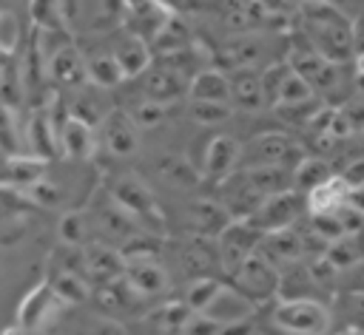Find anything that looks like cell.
<instances>
[{
  "mask_svg": "<svg viewBox=\"0 0 364 335\" xmlns=\"http://www.w3.org/2000/svg\"><path fill=\"white\" fill-rule=\"evenodd\" d=\"M301 40L327 62L347 65L355 57L353 20L330 0H304L299 14Z\"/></svg>",
  "mask_w": 364,
  "mask_h": 335,
  "instance_id": "1",
  "label": "cell"
},
{
  "mask_svg": "<svg viewBox=\"0 0 364 335\" xmlns=\"http://www.w3.org/2000/svg\"><path fill=\"white\" fill-rule=\"evenodd\" d=\"M108 196L136 221L139 230L154 233V236L165 233V213H162V207L156 204L154 193L148 190V185L142 179H136L131 173L117 176L108 187Z\"/></svg>",
  "mask_w": 364,
  "mask_h": 335,
  "instance_id": "2",
  "label": "cell"
},
{
  "mask_svg": "<svg viewBox=\"0 0 364 335\" xmlns=\"http://www.w3.org/2000/svg\"><path fill=\"white\" fill-rule=\"evenodd\" d=\"M304 148L282 133V131H267V133H259L253 136L247 145H242V153H239V165L245 168H256V165H282L287 170H293L301 159H304Z\"/></svg>",
  "mask_w": 364,
  "mask_h": 335,
  "instance_id": "3",
  "label": "cell"
},
{
  "mask_svg": "<svg viewBox=\"0 0 364 335\" xmlns=\"http://www.w3.org/2000/svg\"><path fill=\"white\" fill-rule=\"evenodd\" d=\"M273 324L293 335H324L330 329V309L313 298H290L273 309Z\"/></svg>",
  "mask_w": 364,
  "mask_h": 335,
  "instance_id": "4",
  "label": "cell"
},
{
  "mask_svg": "<svg viewBox=\"0 0 364 335\" xmlns=\"http://www.w3.org/2000/svg\"><path fill=\"white\" fill-rule=\"evenodd\" d=\"M304 193H299L296 187L264 196L262 204L256 207V213L247 219L253 227H259L262 233H273V230H284L293 227V221L304 213Z\"/></svg>",
  "mask_w": 364,
  "mask_h": 335,
  "instance_id": "5",
  "label": "cell"
},
{
  "mask_svg": "<svg viewBox=\"0 0 364 335\" xmlns=\"http://www.w3.org/2000/svg\"><path fill=\"white\" fill-rule=\"evenodd\" d=\"M262 230L259 227H253L247 219H230L228 224H225V230L216 236L219 238V264L233 275L236 273V267L250 256V253H256V247H259V241H262Z\"/></svg>",
  "mask_w": 364,
  "mask_h": 335,
  "instance_id": "6",
  "label": "cell"
},
{
  "mask_svg": "<svg viewBox=\"0 0 364 335\" xmlns=\"http://www.w3.org/2000/svg\"><path fill=\"white\" fill-rule=\"evenodd\" d=\"M233 278H236V290L250 301L270 298L279 290V267L273 261H267L262 253H250L236 267Z\"/></svg>",
  "mask_w": 364,
  "mask_h": 335,
  "instance_id": "7",
  "label": "cell"
},
{
  "mask_svg": "<svg viewBox=\"0 0 364 335\" xmlns=\"http://www.w3.org/2000/svg\"><path fill=\"white\" fill-rule=\"evenodd\" d=\"M46 74L57 85H63V88H80L85 82V60H82V54L77 51L74 43L60 45V48L48 51V57H46Z\"/></svg>",
  "mask_w": 364,
  "mask_h": 335,
  "instance_id": "8",
  "label": "cell"
},
{
  "mask_svg": "<svg viewBox=\"0 0 364 335\" xmlns=\"http://www.w3.org/2000/svg\"><path fill=\"white\" fill-rule=\"evenodd\" d=\"M219 190H222V199L219 204L230 213V219H250L256 213V207L262 204V196L250 187V182L245 179V173H230L228 179L219 182Z\"/></svg>",
  "mask_w": 364,
  "mask_h": 335,
  "instance_id": "9",
  "label": "cell"
},
{
  "mask_svg": "<svg viewBox=\"0 0 364 335\" xmlns=\"http://www.w3.org/2000/svg\"><path fill=\"white\" fill-rule=\"evenodd\" d=\"M100 125H102L105 148L114 156H131L136 150L139 133H136V125H134L131 114H125V111H108Z\"/></svg>",
  "mask_w": 364,
  "mask_h": 335,
  "instance_id": "10",
  "label": "cell"
},
{
  "mask_svg": "<svg viewBox=\"0 0 364 335\" xmlns=\"http://www.w3.org/2000/svg\"><path fill=\"white\" fill-rule=\"evenodd\" d=\"M350 185L344 182L341 173H333L327 182L310 187L304 193V207L310 216H324V213H338L344 204H347V196H350Z\"/></svg>",
  "mask_w": 364,
  "mask_h": 335,
  "instance_id": "11",
  "label": "cell"
},
{
  "mask_svg": "<svg viewBox=\"0 0 364 335\" xmlns=\"http://www.w3.org/2000/svg\"><path fill=\"white\" fill-rule=\"evenodd\" d=\"M122 278L139 295H159V292L168 290V273L159 264V258H134V261H125Z\"/></svg>",
  "mask_w": 364,
  "mask_h": 335,
  "instance_id": "12",
  "label": "cell"
},
{
  "mask_svg": "<svg viewBox=\"0 0 364 335\" xmlns=\"http://www.w3.org/2000/svg\"><path fill=\"white\" fill-rule=\"evenodd\" d=\"M145 99H154L159 105H168V102H176L182 94H188V77L165 68V65H156L151 62L148 71H145Z\"/></svg>",
  "mask_w": 364,
  "mask_h": 335,
  "instance_id": "13",
  "label": "cell"
},
{
  "mask_svg": "<svg viewBox=\"0 0 364 335\" xmlns=\"http://www.w3.org/2000/svg\"><path fill=\"white\" fill-rule=\"evenodd\" d=\"M239 153H242V145L230 136V133H219L208 142V150H205V176L208 179H228L236 168H239Z\"/></svg>",
  "mask_w": 364,
  "mask_h": 335,
  "instance_id": "14",
  "label": "cell"
},
{
  "mask_svg": "<svg viewBox=\"0 0 364 335\" xmlns=\"http://www.w3.org/2000/svg\"><path fill=\"white\" fill-rule=\"evenodd\" d=\"M57 304H60V301H57L51 284H48V281H40V284L20 301V307H17V326H20L23 332L37 329V326L54 312Z\"/></svg>",
  "mask_w": 364,
  "mask_h": 335,
  "instance_id": "15",
  "label": "cell"
},
{
  "mask_svg": "<svg viewBox=\"0 0 364 335\" xmlns=\"http://www.w3.org/2000/svg\"><path fill=\"white\" fill-rule=\"evenodd\" d=\"M57 142H60V150L68 159H88L94 153V145H97L94 125H88L82 119H74V116H65L57 125Z\"/></svg>",
  "mask_w": 364,
  "mask_h": 335,
  "instance_id": "16",
  "label": "cell"
},
{
  "mask_svg": "<svg viewBox=\"0 0 364 335\" xmlns=\"http://www.w3.org/2000/svg\"><path fill=\"white\" fill-rule=\"evenodd\" d=\"M256 253H262L276 267L279 264H293V261H299L304 256V241H301V236L293 227H284V230L264 233L259 247H256Z\"/></svg>",
  "mask_w": 364,
  "mask_h": 335,
  "instance_id": "17",
  "label": "cell"
},
{
  "mask_svg": "<svg viewBox=\"0 0 364 335\" xmlns=\"http://www.w3.org/2000/svg\"><path fill=\"white\" fill-rule=\"evenodd\" d=\"M270 17L264 0H225L222 3V20L236 34H250Z\"/></svg>",
  "mask_w": 364,
  "mask_h": 335,
  "instance_id": "18",
  "label": "cell"
},
{
  "mask_svg": "<svg viewBox=\"0 0 364 335\" xmlns=\"http://www.w3.org/2000/svg\"><path fill=\"white\" fill-rule=\"evenodd\" d=\"M219 60H222L225 68H233V71L259 68L262 60H264V45H262L259 37H253V34H236V37H230V40L222 45Z\"/></svg>",
  "mask_w": 364,
  "mask_h": 335,
  "instance_id": "19",
  "label": "cell"
},
{
  "mask_svg": "<svg viewBox=\"0 0 364 335\" xmlns=\"http://www.w3.org/2000/svg\"><path fill=\"white\" fill-rule=\"evenodd\" d=\"M188 97L205 102H230V77L222 68H199L188 79Z\"/></svg>",
  "mask_w": 364,
  "mask_h": 335,
  "instance_id": "20",
  "label": "cell"
},
{
  "mask_svg": "<svg viewBox=\"0 0 364 335\" xmlns=\"http://www.w3.org/2000/svg\"><path fill=\"white\" fill-rule=\"evenodd\" d=\"M253 312V301L245 298L236 287H225L216 292V298L208 304V309L202 315L213 318L216 324H233V321H247Z\"/></svg>",
  "mask_w": 364,
  "mask_h": 335,
  "instance_id": "21",
  "label": "cell"
},
{
  "mask_svg": "<svg viewBox=\"0 0 364 335\" xmlns=\"http://www.w3.org/2000/svg\"><path fill=\"white\" fill-rule=\"evenodd\" d=\"M82 256H85V270H88V275H94V278L102 281V284L117 281V278H122V273H125V258H122V253L114 250V247H108V244H85Z\"/></svg>",
  "mask_w": 364,
  "mask_h": 335,
  "instance_id": "22",
  "label": "cell"
},
{
  "mask_svg": "<svg viewBox=\"0 0 364 335\" xmlns=\"http://www.w3.org/2000/svg\"><path fill=\"white\" fill-rule=\"evenodd\" d=\"M111 54H114V60H117V65H119V71H122L125 79L145 74L148 65L154 62L151 45H148L142 37H136V34H128L125 40H119Z\"/></svg>",
  "mask_w": 364,
  "mask_h": 335,
  "instance_id": "23",
  "label": "cell"
},
{
  "mask_svg": "<svg viewBox=\"0 0 364 335\" xmlns=\"http://www.w3.org/2000/svg\"><path fill=\"white\" fill-rule=\"evenodd\" d=\"M230 108L239 111H262L264 97L259 85V68H242L230 77Z\"/></svg>",
  "mask_w": 364,
  "mask_h": 335,
  "instance_id": "24",
  "label": "cell"
},
{
  "mask_svg": "<svg viewBox=\"0 0 364 335\" xmlns=\"http://www.w3.org/2000/svg\"><path fill=\"white\" fill-rule=\"evenodd\" d=\"M28 148H31V156L37 159H51L57 150H60V142H57V122L54 116L40 108L34 111L31 122H28Z\"/></svg>",
  "mask_w": 364,
  "mask_h": 335,
  "instance_id": "25",
  "label": "cell"
},
{
  "mask_svg": "<svg viewBox=\"0 0 364 335\" xmlns=\"http://www.w3.org/2000/svg\"><path fill=\"white\" fill-rule=\"evenodd\" d=\"M46 162L37 156H6L0 159V185L3 187H31L43 179Z\"/></svg>",
  "mask_w": 364,
  "mask_h": 335,
  "instance_id": "26",
  "label": "cell"
},
{
  "mask_svg": "<svg viewBox=\"0 0 364 335\" xmlns=\"http://www.w3.org/2000/svg\"><path fill=\"white\" fill-rule=\"evenodd\" d=\"M242 173L262 199L293 187V170H287L282 165H256V168H245Z\"/></svg>",
  "mask_w": 364,
  "mask_h": 335,
  "instance_id": "27",
  "label": "cell"
},
{
  "mask_svg": "<svg viewBox=\"0 0 364 335\" xmlns=\"http://www.w3.org/2000/svg\"><path fill=\"white\" fill-rule=\"evenodd\" d=\"M188 219L196 233L202 236H219L225 224L230 221V213L216 202V199H193L188 207Z\"/></svg>",
  "mask_w": 364,
  "mask_h": 335,
  "instance_id": "28",
  "label": "cell"
},
{
  "mask_svg": "<svg viewBox=\"0 0 364 335\" xmlns=\"http://www.w3.org/2000/svg\"><path fill=\"white\" fill-rule=\"evenodd\" d=\"M97 224L102 227V233L108 236V238H119V241H128L131 236H136V233H142L139 227H136V221L108 196L105 199V207H100L97 210Z\"/></svg>",
  "mask_w": 364,
  "mask_h": 335,
  "instance_id": "29",
  "label": "cell"
},
{
  "mask_svg": "<svg viewBox=\"0 0 364 335\" xmlns=\"http://www.w3.org/2000/svg\"><path fill=\"white\" fill-rule=\"evenodd\" d=\"M193 40H191V28L182 17L176 14H168V20L162 23V28L154 34V40L148 43L151 45V54H165V51H176V48H188Z\"/></svg>",
  "mask_w": 364,
  "mask_h": 335,
  "instance_id": "30",
  "label": "cell"
},
{
  "mask_svg": "<svg viewBox=\"0 0 364 335\" xmlns=\"http://www.w3.org/2000/svg\"><path fill=\"white\" fill-rule=\"evenodd\" d=\"M85 79L97 88H117L125 77H122L114 54L108 51V54H94L85 60Z\"/></svg>",
  "mask_w": 364,
  "mask_h": 335,
  "instance_id": "31",
  "label": "cell"
},
{
  "mask_svg": "<svg viewBox=\"0 0 364 335\" xmlns=\"http://www.w3.org/2000/svg\"><path fill=\"white\" fill-rule=\"evenodd\" d=\"M330 176H333L330 162H324L321 156H304V159L293 168V187H296L299 193H307L310 187L327 182Z\"/></svg>",
  "mask_w": 364,
  "mask_h": 335,
  "instance_id": "32",
  "label": "cell"
},
{
  "mask_svg": "<svg viewBox=\"0 0 364 335\" xmlns=\"http://www.w3.org/2000/svg\"><path fill=\"white\" fill-rule=\"evenodd\" d=\"M159 173H162V179H168L171 185H176V187H196L199 185V173H196V168L185 159V156H176V153H168V156H162L159 159Z\"/></svg>",
  "mask_w": 364,
  "mask_h": 335,
  "instance_id": "33",
  "label": "cell"
},
{
  "mask_svg": "<svg viewBox=\"0 0 364 335\" xmlns=\"http://www.w3.org/2000/svg\"><path fill=\"white\" fill-rule=\"evenodd\" d=\"M28 17L34 31H65L60 0H28Z\"/></svg>",
  "mask_w": 364,
  "mask_h": 335,
  "instance_id": "34",
  "label": "cell"
},
{
  "mask_svg": "<svg viewBox=\"0 0 364 335\" xmlns=\"http://www.w3.org/2000/svg\"><path fill=\"white\" fill-rule=\"evenodd\" d=\"M88 227H91V221H88L85 213L68 210V213L60 216L57 236H60V241L68 244V247H85V244H88Z\"/></svg>",
  "mask_w": 364,
  "mask_h": 335,
  "instance_id": "35",
  "label": "cell"
},
{
  "mask_svg": "<svg viewBox=\"0 0 364 335\" xmlns=\"http://www.w3.org/2000/svg\"><path fill=\"white\" fill-rule=\"evenodd\" d=\"M60 304H80L88 298V281L71 273H60L54 281H48Z\"/></svg>",
  "mask_w": 364,
  "mask_h": 335,
  "instance_id": "36",
  "label": "cell"
},
{
  "mask_svg": "<svg viewBox=\"0 0 364 335\" xmlns=\"http://www.w3.org/2000/svg\"><path fill=\"white\" fill-rule=\"evenodd\" d=\"M324 256H327V261L336 270H353L361 261V250H358V244L350 236H341V238L330 241L327 250H324Z\"/></svg>",
  "mask_w": 364,
  "mask_h": 335,
  "instance_id": "37",
  "label": "cell"
},
{
  "mask_svg": "<svg viewBox=\"0 0 364 335\" xmlns=\"http://www.w3.org/2000/svg\"><path fill=\"white\" fill-rule=\"evenodd\" d=\"M219 290H222V281H216V278H208V275L193 278L188 292H185V304L191 307V312H205Z\"/></svg>",
  "mask_w": 364,
  "mask_h": 335,
  "instance_id": "38",
  "label": "cell"
},
{
  "mask_svg": "<svg viewBox=\"0 0 364 335\" xmlns=\"http://www.w3.org/2000/svg\"><path fill=\"white\" fill-rule=\"evenodd\" d=\"M287 62H270L264 68H259V85H262V97H264V108H273L276 105V97H279V88L287 77Z\"/></svg>",
  "mask_w": 364,
  "mask_h": 335,
  "instance_id": "39",
  "label": "cell"
},
{
  "mask_svg": "<svg viewBox=\"0 0 364 335\" xmlns=\"http://www.w3.org/2000/svg\"><path fill=\"white\" fill-rule=\"evenodd\" d=\"M313 97H316L313 88H310L299 74L287 71V77H284V82H282V88H279V97H276V105H273V108H279V105H299V102H307V99H313Z\"/></svg>",
  "mask_w": 364,
  "mask_h": 335,
  "instance_id": "40",
  "label": "cell"
},
{
  "mask_svg": "<svg viewBox=\"0 0 364 335\" xmlns=\"http://www.w3.org/2000/svg\"><path fill=\"white\" fill-rule=\"evenodd\" d=\"M233 108L230 102H205V99H191V119L199 125H219L230 119Z\"/></svg>",
  "mask_w": 364,
  "mask_h": 335,
  "instance_id": "41",
  "label": "cell"
},
{
  "mask_svg": "<svg viewBox=\"0 0 364 335\" xmlns=\"http://www.w3.org/2000/svg\"><path fill=\"white\" fill-rule=\"evenodd\" d=\"M310 227H313V236H318L321 241H336L344 236V227H341V219L338 213H324V216H310Z\"/></svg>",
  "mask_w": 364,
  "mask_h": 335,
  "instance_id": "42",
  "label": "cell"
},
{
  "mask_svg": "<svg viewBox=\"0 0 364 335\" xmlns=\"http://www.w3.org/2000/svg\"><path fill=\"white\" fill-rule=\"evenodd\" d=\"M131 119L136 128H156L162 119H165V105L154 102V99H142L134 111H131Z\"/></svg>",
  "mask_w": 364,
  "mask_h": 335,
  "instance_id": "43",
  "label": "cell"
},
{
  "mask_svg": "<svg viewBox=\"0 0 364 335\" xmlns=\"http://www.w3.org/2000/svg\"><path fill=\"white\" fill-rule=\"evenodd\" d=\"M17 40H20V26H17V17L11 11H3L0 9V54H11L17 48Z\"/></svg>",
  "mask_w": 364,
  "mask_h": 335,
  "instance_id": "44",
  "label": "cell"
},
{
  "mask_svg": "<svg viewBox=\"0 0 364 335\" xmlns=\"http://www.w3.org/2000/svg\"><path fill=\"white\" fill-rule=\"evenodd\" d=\"M193 312H191V307L185 304V301H179V304H168V307H162L159 312H156V318H159V324L165 326V329H182L185 326V321L191 318Z\"/></svg>",
  "mask_w": 364,
  "mask_h": 335,
  "instance_id": "45",
  "label": "cell"
},
{
  "mask_svg": "<svg viewBox=\"0 0 364 335\" xmlns=\"http://www.w3.org/2000/svg\"><path fill=\"white\" fill-rule=\"evenodd\" d=\"M23 207H26V202L14 193V187H3V185H0V224L17 219Z\"/></svg>",
  "mask_w": 364,
  "mask_h": 335,
  "instance_id": "46",
  "label": "cell"
},
{
  "mask_svg": "<svg viewBox=\"0 0 364 335\" xmlns=\"http://www.w3.org/2000/svg\"><path fill=\"white\" fill-rule=\"evenodd\" d=\"M338 111H341V116L347 119L353 136H355V133H364V99H347V102L338 105Z\"/></svg>",
  "mask_w": 364,
  "mask_h": 335,
  "instance_id": "47",
  "label": "cell"
},
{
  "mask_svg": "<svg viewBox=\"0 0 364 335\" xmlns=\"http://www.w3.org/2000/svg\"><path fill=\"white\" fill-rule=\"evenodd\" d=\"M219 329H222V324H216L213 318H208L202 312H193L182 326L185 335H219Z\"/></svg>",
  "mask_w": 364,
  "mask_h": 335,
  "instance_id": "48",
  "label": "cell"
},
{
  "mask_svg": "<svg viewBox=\"0 0 364 335\" xmlns=\"http://www.w3.org/2000/svg\"><path fill=\"white\" fill-rule=\"evenodd\" d=\"M28 193H31V199L37 202V204H46V207H54L57 202H60V187H54L48 179H37L31 187H28Z\"/></svg>",
  "mask_w": 364,
  "mask_h": 335,
  "instance_id": "49",
  "label": "cell"
},
{
  "mask_svg": "<svg viewBox=\"0 0 364 335\" xmlns=\"http://www.w3.org/2000/svg\"><path fill=\"white\" fill-rule=\"evenodd\" d=\"M338 219H341V227H344V236H358L361 233V227H364V216L358 213V210H353V207H341L338 210Z\"/></svg>",
  "mask_w": 364,
  "mask_h": 335,
  "instance_id": "50",
  "label": "cell"
},
{
  "mask_svg": "<svg viewBox=\"0 0 364 335\" xmlns=\"http://www.w3.org/2000/svg\"><path fill=\"white\" fill-rule=\"evenodd\" d=\"M341 176H344V182L350 187H361L364 185V159H355L353 165H347V170Z\"/></svg>",
  "mask_w": 364,
  "mask_h": 335,
  "instance_id": "51",
  "label": "cell"
},
{
  "mask_svg": "<svg viewBox=\"0 0 364 335\" xmlns=\"http://www.w3.org/2000/svg\"><path fill=\"white\" fill-rule=\"evenodd\" d=\"M219 335H253V324L247 321H233V324H222Z\"/></svg>",
  "mask_w": 364,
  "mask_h": 335,
  "instance_id": "52",
  "label": "cell"
},
{
  "mask_svg": "<svg viewBox=\"0 0 364 335\" xmlns=\"http://www.w3.org/2000/svg\"><path fill=\"white\" fill-rule=\"evenodd\" d=\"M353 85L358 88V91H364V51H355V57H353Z\"/></svg>",
  "mask_w": 364,
  "mask_h": 335,
  "instance_id": "53",
  "label": "cell"
},
{
  "mask_svg": "<svg viewBox=\"0 0 364 335\" xmlns=\"http://www.w3.org/2000/svg\"><path fill=\"white\" fill-rule=\"evenodd\" d=\"M347 207H353V210H358V213L364 216V185L350 190V196H347Z\"/></svg>",
  "mask_w": 364,
  "mask_h": 335,
  "instance_id": "54",
  "label": "cell"
},
{
  "mask_svg": "<svg viewBox=\"0 0 364 335\" xmlns=\"http://www.w3.org/2000/svg\"><path fill=\"white\" fill-rule=\"evenodd\" d=\"M353 284H355V290H364V261H358L353 267Z\"/></svg>",
  "mask_w": 364,
  "mask_h": 335,
  "instance_id": "55",
  "label": "cell"
},
{
  "mask_svg": "<svg viewBox=\"0 0 364 335\" xmlns=\"http://www.w3.org/2000/svg\"><path fill=\"white\" fill-rule=\"evenodd\" d=\"M154 3H159L165 11H173V14H176V11H179V6H182L179 0H154Z\"/></svg>",
  "mask_w": 364,
  "mask_h": 335,
  "instance_id": "56",
  "label": "cell"
},
{
  "mask_svg": "<svg viewBox=\"0 0 364 335\" xmlns=\"http://www.w3.org/2000/svg\"><path fill=\"white\" fill-rule=\"evenodd\" d=\"M0 335H26V332H23V329H20L17 324H14V326H6V329H3Z\"/></svg>",
  "mask_w": 364,
  "mask_h": 335,
  "instance_id": "57",
  "label": "cell"
},
{
  "mask_svg": "<svg viewBox=\"0 0 364 335\" xmlns=\"http://www.w3.org/2000/svg\"><path fill=\"white\" fill-rule=\"evenodd\" d=\"M341 335H364V329H344Z\"/></svg>",
  "mask_w": 364,
  "mask_h": 335,
  "instance_id": "58",
  "label": "cell"
},
{
  "mask_svg": "<svg viewBox=\"0 0 364 335\" xmlns=\"http://www.w3.org/2000/svg\"><path fill=\"white\" fill-rule=\"evenodd\" d=\"M3 57H6V54H0V74H3V68H6V62H3Z\"/></svg>",
  "mask_w": 364,
  "mask_h": 335,
  "instance_id": "59",
  "label": "cell"
},
{
  "mask_svg": "<svg viewBox=\"0 0 364 335\" xmlns=\"http://www.w3.org/2000/svg\"><path fill=\"white\" fill-rule=\"evenodd\" d=\"M358 236H361V241H364V227H361V233H358Z\"/></svg>",
  "mask_w": 364,
  "mask_h": 335,
  "instance_id": "60",
  "label": "cell"
},
{
  "mask_svg": "<svg viewBox=\"0 0 364 335\" xmlns=\"http://www.w3.org/2000/svg\"><path fill=\"white\" fill-rule=\"evenodd\" d=\"M338 3H341V0H338Z\"/></svg>",
  "mask_w": 364,
  "mask_h": 335,
  "instance_id": "61",
  "label": "cell"
}]
</instances>
